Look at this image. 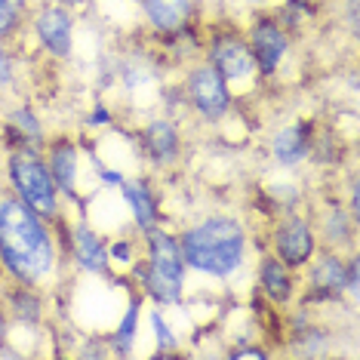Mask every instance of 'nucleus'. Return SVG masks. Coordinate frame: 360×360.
I'll return each instance as SVG.
<instances>
[{
	"label": "nucleus",
	"instance_id": "obj_16",
	"mask_svg": "<svg viewBox=\"0 0 360 360\" xmlns=\"http://www.w3.org/2000/svg\"><path fill=\"white\" fill-rule=\"evenodd\" d=\"M271 148H274V158L281 160L283 167H292V163H299L302 158H308V151H311V139H308V129L302 127V124L283 127L281 133L274 136Z\"/></svg>",
	"mask_w": 360,
	"mask_h": 360
},
{
	"label": "nucleus",
	"instance_id": "obj_7",
	"mask_svg": "<svg viewBox=\"0 0 360 360\" xmlns=\"http://www.w3.org/2000/svg\"><path fill=\"white\" fill-rule=\"evenodd\" d=\"M317 237L302 216H286L274 231V252L286 268H305L314 259Z\"/></svg>",
	"mask_w": 360,
	"mask_h": 360
},
{
	"label": "nucleus",
	"instance_id": "obj_25",
	"mask_svg": "<svg viewBox=\"0 0 360 360\" xmlns=\"http://www.w3.org/2000/svg\"><path fill=\"white\" fill-rule=\"evenodd\" d=\"M231 357H265V351L262 348H237Z\"/></svg>",
	"mask_w": 360,
	"mask_h": 360
},
{
	"label": "nucleus",
	"instance_id": "obj_23",
	"mask_svg": "<svg viewBox=\"0 0 360 360\" xmlns=\"http://www.w3.org/2000/svg\"><path fill=\"white\" fill-rule=\"evenodd\" d=\"M151 326H154V333H158L160 348H163V351H176V335H173V330H169L167 323H163V314H160V311H151Z\"/></svg>",
	"mask_w": 360,
	"mask_h": 360
},
{
	"label": "nucleus",
	"instance_id": "obj_28",
	"mask_svg": "<svg viewBox=\"0 0 360 360\" xmlns=\"http://www.w3.org/2000/svg\"><path fill=\"white\" fill-rule=\"evenodd\" d=\"M65 4H68V6H75V4H84V0H65Z\"/></svg>",
	"mask_w": 360,
	"mask_h": 360
},
{
	"label": "nucleus",
	"instance_id": "obj_29",
	"mask_svg": "<svg viewBox=\"0 0 360 360\" xmlns=\"http://www.w3.org/2000/svg\"><path fill=\"white\" fill-rule=\"evenodd\" d=\"M247 4H265V0H247Z\"/></svg>",
	"mask_w": 360,
	"mask_h": 360
},
{
	"label": "nucleus",
	"instance_id": "obj_3",
	"mask_svg": "<svg viewBox=\"0 0 360 360\" xmlns=\"http://www.w3.org/2000/svg\"><path fill=\"white\" fill-rule=\"evenodd\" d=\"M136 274L145 281V290L158 302L176 305L185 286V259L176 237L148 228V265L136 268Z\"/></svg>",
	"mask_w": 360,
	"mask_h": 360
},
{
	"label": "nucleus",
	"instance_id": "obj_24",
	"mask_svg": "<svg viewBox=\"0 0 360 360\" xmlns=\"http://www.w3.org/2000/svg\"><path fill=\"white\" fill-rule=\"evenodd\" d=\"M13 80V59L6 56V50L0 46V86H6Z\"/></svg>",
	"mask_w": 360,
	"mask_h": 360
},
{
	"label": "nucleus",
	"instance_id": "obj_27",
	"mask_svg": "<svg viewBox=\"0 0 360 360\" xmlns=\"http://www.w3.org/2000/svg\"><path fill=\"white\" fill-rule=\"evenodd\" d=\"M4 333H6L4 330V314H0V345H4Z\"/></svg>",
	"mask_w": 360,
	"mask_h": 360
},
{
	"label": "nucleus",
	"instance_id": "obj_11",
	"mask_svg": "<svg viewBox=\"0 0 360 360\" xmlns=\"http://www.w3.org/2000/svg\"><path fill=\"white\" fill-rule=\"evenodd\" d=\"M145 151H148V158L158 167H169V163L179 160L182 139H179V129L173 120H151L145 127Z\"/></svg>",
	"mask_w": 360,
	"mask_h": 360
},
{
	"label": "nucleus",
	"instance_id": "obj_10",
	"mask_svg": "<svg viewBox=\"0 0 360 360\" xmlns=\"http://www.w3.org/2000/svg\"><path fill=\"white\" fill-rule=\"evenodd\" d=\"M351 283V262H345L339 252H323L311 265V286L321 296H342Z\"/></svg>",
	"mask_w": 360,
	"mask_h": 360
},
{
	"label": "nucleus",
	"instance_id": "obj_2",
	"mask_svg": "<svg viewBox=\"0 0 360 360\" xmlns=\"http://www.w3.org/2000/svg\"><path fill=\"white\" fill-rule=\"evenodd\" d=\"M185 268L210 277H228L243 265L247 231L231 216H210L179 237Z\"/></svg>",
	"mask_w": 360,
	"mask_h": 360
},
{
	"label": "nucleus",
	"instance_id": "obj_5",
	"mask_svg": "<svg viewBox=\"0 0 360 360\" xmlns=\"http://www.w3.org/2000/svg\"><path fill=\"white\" fill-rule=\"evenodd\" d=\"M185 96H188V102L194 105V111L207 120L225 117L228 108H231V89H228V80L219 75L210 62L191 68V75H188V80H185Z\"/></svg>",
	"mask_w": 360,
	"mask_h": 360
},
{
	"label": "nucleus",
	"instance_id": "obj_26",
	"mask_svg": "<svg viewBox=\"0 0 360 360\" xmlns=\"http://www.w3.org/2000/svg\"><path fill=\"white\" fill-rule=\"evenodd\" d=\"M114 256H117V259H129V247H127V243H114Z\"/></svg>",
	"mask_w": 360,
	"mask_h": 360
},
{
	"label": "nucleus",
	"instance_id": "obj_1",
	"mask_svg": "<svg viewBox=\"0 0 360 360\" xmlns=\"http://www.w3.org/2000/svg\"><path fill=\"white\" fill-rule=\"evenodd\" d=\"M0 262L15 281L28 286L44 283L56 268V247L44 216L19 198L0 200Z\"/></svg>",
	"mask_w": 360,
	"mask_h": 360
},
{
	"label": "nucleus",
	"instance_id": "obj_8",
	"mask_svg": "<svg viewBox=\"0 0 360 360\" xmlns=\"http://www.w3.org/2000/svg\"><path fill=\"white\" fill-rule=\"evenodd\" d=\"M247 44H250L252 59H256V71H262V75H274L277 65L283 62L286 50H290V37H286V31L277 25L274 19H268V15L252 25Z\"/></svg>",
	"mask_w": 360,
	"mask_h": 360
},
{
	"label": "nucleus",
	"instance_id": "obj_18",
	"mask_svg": "<svg viewBox=\"0 0 360 360\" xmlns=\"http://www.w3.org/2000/svg\"><path fill=\"white\" fill-rule=\"evenodd\" d=\"M323 237L330 243H351L354 237V216H345L339 207H335L330 216H323Z\"/></svg>",
	"mask_w": 360,
	"mask_h": 360
},
{
	"label": "nucleus",
	"instance_id": "obj_30",
	"mask_svg": "<svg viewBox=\"0 0 360 360\" xmlns=\"http://www.w3.org/2000/svg\"><path fill=\"white\" fill-rule=\"evenodd\" d=\"M15 4H22V6H25V4H28V0H15Z\"/></svg>",
	"mask_w": 360,
	"mask_h": 360
},
{
	"label": "nucleus",
	"instance_id": "obj_9",
	"mask_svg": "<svg viewBox=\"0 0 360 360\" xmlns=\"http://www.w3.org/2000/svg\"><path fill=\"white\" fill-rule=\"evenodd\" d=\"M34 31L44 50L59 56V59H65L75 46V15L68 6H44L34 15Z\"/></svg>",
	"mask_w": 360,
	"mask_h": 360
},
{
	"label": "nucleus",
	"instance_id": "obj_20",
	"mask_svg": "<svg viewBox=\"0 0 360 360\" xmlns=\"http://www.w3.org/2000/svg\"><path fill=\"white\" fill-rule=\"evenodd\" d=\"M139 311H142V305H139V302H129V305H127V311H124V321L117 323V333H114V339L120 342V354H127V351H129V345H133V339H136Z\"/></svg>",
	"mask_w": 360,
	"mask_h": 360
},
{
	"label": "nucleus",
	"instance_id": "obj_31",
	"mask_svg": "<svg viewBox=\"0 0 360 360\" xmlns=\"http://www.w3.org/2000/svg\"><path fill=\"white\" fill-rule=\"evenodd\" d=\"M0 274H4V262H0Z\"/></svg>",
	"mask_w": 360,
	"mask_h": 360
},
{
	"label": "nucleus",
	"instance_id": "obj_14",
	"mask_svg": "<svg viewBox=\"0 0 360 360\" xmlns=\"http://www.w3.org/2000/svg\"><path fill=\"white\" fill-rule=\"evenodd\" d=\"M46 167H50V176H53V182L59 191L75 194V188H77V148L71 139H59V142L50 145Z\"/></svg>",
	"mask_w": 360,
	"mask_h": 360
},
{
	"label": "nucleus",
	"instance_id": "obj_12",
	"mask_svg": "<svg viewBox=\"0 0 360 360\" xmlns=\"http://www.w3.org/2000/svg\"><path fill=\"white\" fill-rule=\"evenodd\" d=\"M142 10L158 31L176 34V31H182L191 22L194 4L191 0H142Z\"/></svg>",
	"mask_w": 360,
	"mask_h": 360
},
{
	"label": "nucleus",
	"instance_id": "obj_6",
	"mask_svg": "<svg viewBox=\"0 0 360 360\" xmlns=\"http://www.w3.org/2000/svg\"><path fill=\"white\" fill-rule=\"evenodd\" d=\"M210 65L222 75L228 84H247L256 75V59L250 53V44L240 34H216L210 44Z\"/></svg>",
	"mask_w": 360,
	"mask_h": 360
},
{
	"label": "nucleus",
	"instance_id": "obj_13",
	"mask_svg": "<svg viewBox=\"0 0 360 360\" xmlns=\"http://www.w3.org/2000/svg\"><path fill=\"white\" fill-rule=\"evenodd\" d=\"M259 286L271 302L286 305L296 296V281H292V268H286L277 256H265L259 262Z\"/></svg>",
	"mask_w": 360,
	"mask_h": 360
},
{
	"label": "nucleus",
	"instance_id": "obj_19",
	"mask_svg": "<svg viewBox=\"0 0 360 360\" xmlns=\"http://www.w3.org/2000/svg\"><path fill=\"white\" fill-rule=\"evenodd\" d=\"M13 311L19 321L37 323L40 314H44V302H40V296L34 290H19V292H13Z\"/></svg>",
	"mask_w": 360,
	"mask_h": 360
},
{
	"label": "nucleus",
	"instance_id": "obj_4",
	"mask_svg": "<svg viewBox=\"0 0 360 360\" xmlns=\"http://www.w3.org/2000/svg\"><path fill=\"white\" fill-rule=\"evenodd\" d=\"M10 182L37 216L53 219L59 212V188H56L50 167L31 148H19L10 154Z\"/></svg>",
	"mask_w": 360,
	"mask_h": 360
},
{
	"label": "nucleus",
	"instance_id": "obj_22",
	"mask_svg": "<svg viewBox=\"0 0 360 360\" xmlns=\"http://www.w3.org/2000/svg\"><path fill=\"white\" fill-rule=\"evenodd\" d=\"M25 6L15 4V0H0V37L10 34V31L19 25V15Z\"/></svg>",
	"mask_w": 360,
	"mask_h": 360
},
{
	"label": "nucleus",
	"instance_id": "obj_17",
	"mask_svg": "<svg viewBox=\"0 0 360 360\" xmlns=\"http://www.w3.org/2000/svg\"><path fill=\"white\" fill-rule=\"evenodd\" d=\"M124 198H127L129 210H133V216H136V225L142 228V231L154 228L158 207H154V198H151L148 185H145V182H124Z\"/></svg>",
	"mask_w": 360,
	"mask_h": 360
},
{
	"label": "nucleus",
	"instance_id": "obj_15",
	"mask_svg": "<svg viewBox=\"0 0 360 360\" xmlns=\"http://www.w3.org/2000/svg\"><path fill=\"white\" fill-rule=\"evenodd\" d=\"M71 247H75V259L84 271L99 274V271L108 268V250H105V243L99 240V234H96L93 228H86V225L75 228V240H71Z\"/></svg>",
	"mask_w": 360,
	"mask_h": 360
},
{
	"label": "nucleus",
	"instance_id": "obj_21",
	"mask_svg": "<svg viewBox=\"0 0 360 360\" xmlns=\"http://www.w3.org/2000/svg\"><path fill=\"white\" fill-rule=\"evenodd\" d=\"M10 124L19 129V136H28V139H44V127H40V120L31 114L28 108H19V111H13L10 114Z\"/></svg>",
	"mask_w": 360,
	"mask_h": 360
}]
</instances>
